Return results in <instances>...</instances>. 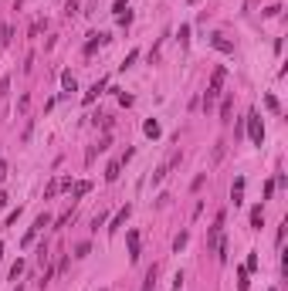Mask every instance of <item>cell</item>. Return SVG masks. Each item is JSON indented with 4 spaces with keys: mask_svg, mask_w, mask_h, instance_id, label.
<instances>
[{
    "mask_svg": "<svg viewBox=\"0 0 288 291\" xmlns=\"http://www.w3.org/2000/svg\"><path fill=\"white\" fill-rule=\"evenodd\" d=\"M248 132H251V142H254V146H261V142H265V125H261L258 112H251V116H248Z\"/></svg>",
    "mask_w": 288,
    "mask_h": 291,
    "instance_id": "cell-1",
    "label": "cell"
},
{
    "mask_svg": "<svg viewBox=\"0 0 288 291\" xmlns=\"http://www.w3.org/2000/svg\"><path fill=\"white\" fill-rule=\"evenodd\" d=\"M48 224H51V217H48V214H41L38 220H34V227H31V231L24 233V244H31V240H34V237H38V233L44 231V227H48Z\"/></svg>",
    "mask_w": 288,
    "mask_h": 291,
    "instance_id": "cell-2",
    "label": "cell"
},
{
    "mask_svg": "<svg viewBox=\"0 0 288 291\" xmlns=\"http://www.w3.org/2000/svg\"><path fill=\"white\" fill-rule=\"evenodd\" d=\"M176 163H180V156H170V159H166V163H163V166H159V170L153 173V183H163V179H166V173H170Z\"/></svg>",
    "mask_w": 288,
    "mask_h": 291,
    "instance_id": "cell-3",
    "label": "cell"
},
{
    "mask_svg": "<svg viewBox=\"0 0 288 291\" xmlns=\"http://www.w3.org/2000/svg\"><path fill=\"white\" fill-rule=\"evenodd\" d=\"M220 231H224V214L217 217V220H214V227H211V237H207V244H220Z\"/></svg>",
    "mask_w": 288,
    "mask_h": 291,
    "instance_id": "cell-4",
    "label": "cell"
},
{
    "mask_svg": "<svg viewBox=\"0 0 288 291\" xmlns=\"http://www.w3.org/2000/svg\"><path fill=\"white\" fill-rule=\"evenodd\" d=\"M211 44L217 48V51H224V55H234V44H230V41L224 38V34H214V38H211Z\"/></svg>",
    "mask_w": 288,
    "mask_h": 291,
    "instance_id": "cell-5",
    "label": "cell"
},
{
    "mask_svg": "<svg viewBox=\"0 0 288 291\" xmlns=\"http://www.w3.org/2000/svg\"><path fill=\"white\" fill-rule=\"evenodd\" d=\"M129 261H139V231H129Z\"/></svg>",
    "mask_w": 288,
    "mask_h": 291,
    "instance_id": "cell-6",
    "label": "cell"
},
{
    "mask_svg": "<svg viewBox=\"0 0 288 291\" xmlns=\"http://www.w3.org/2000/svg\"><path fill=\"white\" fill-rule=\"evenodd\" d=\"M156 274H159V268H149V271H146V278H143V291H153L156 288Z\"/></svg>",
    "mask_w": 288,
    "mask_h": 291,
    "instance_id": "cell-7",
    "label": "cell"
},
{
    "mask_svg": "<svg viewBox=\"0 0 288 291\" xmlns=\"http://www.w3.org/2000/svg\"><path fill=\"white\" fill-rule=\"evenodd\" d=\"M224 78H227V71H224V68H217V71H214V78H211V85H207V88H214V92H220V85H224Z\"/></svg>",
    "mask_w": 288,
    "mask_h": 291,
    "instance_id": "cell-8",
    "label": "cell"
},
{
    "mask_svg": "<svg viewBox=\"0 0 288 291\" xmlns=\"http://www.w3.org/2000/svg\"><path fill=\"white\" fill-rule=\"evenodd\" d=\"M102 88H105V81H95V85H92V88L85 92V105H88V102H95V98L102 95Z\"/></svg>",
    "mask_w": 288,
    "mask_h": 291,
    "instance_id": "cell-9",
    "label": "cell"
},
{
    "mask_svg": "<svg viewBox=\"0 0 288 291\" xmlns=\"http://www.w3.org/2000/svg\"><path fill=\"white\" fill-rule=\"evenodd\" d=\"M241 196H244V179H234V186H230V200L241 203Z\"/></svg>",
    "mask_w": 288,
    "mask_h": 291,
    "instance_id": "cell-10",
    "label": "cell"
},
{
    "mask_svg": "<svg viewBox=\"0 0 288 291\" xmlns=\"http://www.w3.org/2000/svg\"><path fill=\"white\" fill-rule=\"evenodd\" d=\"M261 224H265V210H261V207H254V210H251V227H254V231H261Z\"/></svg>",
    "mask_w": 288,
    "mask_h": 291,
    "instance_id": "cell-11",
    "label": "cell"
},
{
    "mask_svg": "<svg viewBox=\"0 0 288 291\" xmlns=\"http://www.w3.org/2000/svg\"><path fill=\"white\" fill-rule=\"evenodd\" d=\"M129 210H133V207L126 203V207H122V210L115 214V220H112V227H109V231H115V227H122V224H126V217H129Z\"/></svg>",
    "mask_w": 288,
    "mask_h": 291,
    "instance_id": "cell-12",
    "label": "cell"
},
{
    "mask_svg": "<svg viewBox=\"0 0 288 291\" xmlns=\"http://www.w3.org/2000/svg\"><path fill=\"white\" fill-rule=\"evenodd\" d=\"M119 170H122V159L109 163V170H105V179H109V183H112V179H119Z\"/></svg>",
    "mask_w": 288,
    "mask_h": 291,
    "instance_id": "cell-13",
    "label": "cell"
},
{
    "mask_svg": "<svg viewBox=\"0 0 288 291\" xmlns=\"http://www.w3.org/2000/svg\"><path fill=\"white\" fill-rule=\"evenodd\" d=\"M10 34H14V31H10V24H0V48H7V44H10Z\"/></svg>",
    "mask_w": 288,
    "mask_h": 291,
    "instance_id": "cell-14",
    "label": "cell"
},
{
    "mask_svg": "<svg viewBox=\"0 0 288 291\" xmlns=\"http://www.w3.org/2000/svg\"><path fill=\"white\" fill-rule=\"evenodd\" d=\"M61 85H65V92H75L78 85H75V75H72V71H65V75H61Z\"/></svg>",
    "mask_w": 288,
    "mask_h": 291,
    "instance_id": "cell-15",
    "label": "cell"
},
{
    "mask_svg": "<svg viewBox=\"0 0 288 291\" xmlns=\"http://www.w3.org/2000/svg\"><path fill=\"white\" fill-rule=\"evenodd\" d=\"M143 129H146V136H149V139H156V136H159V122H156V118H149V122H146Z\"/></svg>",
    "mask_w": 288,
    "mask_h": 291,
    "instance_id": "cell-16",
    "label": "cell"
},
{
    "mask_svg": "<svg viewBox=\"0 0 288 291\" xmlns=\"http://www.w3.org/2000/svg\"><path fill=\"white\" fill-rule=\"evenodd\" d=\"M230 109H234V98H224V102H220V118H224V122L230 118Z\"/></svg>",
    "mask_w": 288,
    "mask_h": 291,
    "instance_id": "cell-17",
    "label": "cell"
},
{
    "mask_svg": "<svg viewBox=\"0 0 288 291\" xmlns=\"http://www.w3.org/2000/svg\"><path fill=\"white\" fill-rule=\"evenodd\" d=\"M88 190H92V183H88V179H81V183H75V190H72V193H75V196H85Z\"/></svg>",
    "mask_w": 288,
    "mask_h": 291,
    "instance_id": "cell-18",
    "label": "cell"
},
{
    "mask_svg": "<svg viewBox=\"0 0 288 291\" xmlns=\"http://www.w3.org/2000/svg\"><path fill=\"white\" fill-rule=\"evenodd\" d=\"M187 240H190V233L183 231L180 237H176V240H173V251H183V247H187Z\"/></svg>",
    "mask_w": 288,
    "mask_h": 291,
    "instance_id": "cell-19",
    "label": "cell"
},
{
    "mask_svg": "<svg viewBox=\"0 0 288 291\" xmlns=\"http://www.w3.org/2000/svg\"><path fill=\"white\" fill-rule=\"evenodd\" d=\"M115 17H122V14H129V0H115Z\"/></svg>",
    "mask_w": 288,
    "mask_h": 291,
    "instance_id": "cell-20",
    "label": "cell"
},
{
    "mask_svg": "<svg viewBox=\"0 0 288 291\" xmlns=\"http://www.w3.org/2000/svg\"><path fill=\"white\" fill-rule=\"evenodd\" d=\"M20 271H24V261H20V257H17V261H14V264H10V278H14V281H17V278H20Z\"/></svg>",
    "mask_w": 288,
    "mask_h": 291,
    "instance_id": "cell-21",
    "label": "cell"
},
{
    "mask_svg": "<svg viewBox=\"0 0 288 291\" xmlns=\"http://www.w3.org/2000/svg\"><path fill=\"white\" fill-rule=\"evenodd\" d=\"M237 288L248 291V271H237Z\"/></svg>",
    "mask_w": 288,
    "mask_h": 291,
    "instance_id": "cell-22",
    "label": "cell"
},
{
    "mask_svg": "<svg viewBox=\"0 0 288 291\" xmlns=\"http://www.w3.org/2000/svg\"><path fill=\"white\" fill-rule=\"evenodd\" d=\"M88 251H92V247H88V240H81V244H78V247H75V257H85V254H88Z\"/></svg>",
    "mask_w": 288,
    "mask_h": 291,
    "instance_id": "cell-23",
    "label": "cell"
},
{
    "mask_svg": "<svg viewBox=\"0 0 288 291\" xmlns=\"http://www.w3.org/2000/svg\"><path fill=\"white\" fill-rule=\"evenodd\" d=\"M58 190H61V183H58V179H51V183H48V190H44V196H55Z\"/></svg>",
    "mask_w": 288,
    "mask_h": 291,
    "instance_id": "cell-24",
    "label": "cell"
},
{
    "mask_svg": "<svg viewBox=\"0 0 288 291\" xmlns=\"http://www.w3.org/2000/svg\"><path fill=\"white\" fill-rule=\"evenodd\" d=\"M254 268H258V254L251 251V257H248V268H244V271H254Z\"/></svg>",
    "mask_w": 288,
    "mask_h": 291,
    "instance_id": "cell-25",
    "label": "cell"
},
{
    "mask_svg": "<svg viewBox=\"0 0 288 291\" xmlns=\"http://www.w3.org/2000/svg\"><path fill=\"white\" fill-rule=\"evenodd\" d=\"M136 58H139V51H129V55H126V61H122V68H129Z\"/></svg>",
    "mask_w": 288,
    "mask_h": 291,
    "instance_id": "cell-26",
    "label": "cell"
},
{
    "mask_svg": "<svg viewBox=\"0 0 288 291\" xmlns=\"http://www.w3.org/2000/svg\"><path fill=\"white\" fill-rule=\"evenodd\" d=\"M265 105H268L271 112H278V98H275V95H268V98H265Z\"/></svg>",
    "mask_w": 288,
    "mask_h": 291,
    "instance_id": "cell-27",
    "label": "cell"
},
{
    "mask_svg": "<svg viewBox=\"0 0 288 291\" xmlns=\"http://www.w3.org/2000/svg\"><path fill=\"white\" fill-rule=\"evenodd\" d=\"M3 207H7V193H0V210H3Z\"/></svg>",
    "mask_w": 288,
    "mask_h": 291,
    "instance_id": "cell-28",
    "label": "cell"
},
{
    "mask_svg": "<svg viewBox=\"0 0 288 291\" xmlns=\"http://www.w3.org/2000/svg\"><path fill=\"white\" fill-rule=\"evenodd\" d=\"M3 176H7V166H3V163H0V179H3Z\"/></svg>",
    "mask_w": 288,
    "mask_h": 291,
    "instance_id": "cell-29",
    "label": "cell"
},
{
    "mask_svg": "<svg viewBox=\"0 0 288 291\" xmlns=\"http://www.w3.org/2000/svg\"><path fill=\"white\" fill-rule=\"evenodd\" d=\"M0 257H3V244H0Z\"/></svg>",
    "mask_w": 288,
    "mask_h": 291,
    "instance_id": "cell-30",
    "label": "cell"
},
{
    "mask_svg": "<svg viewBox=\"0 0 288 291\" xmlns=\"http://www.w3.org/2000/svg\"><path fill=\"white\" fill-rule=\"evenodd\" d=\"M190 3H197V0H190Z\"/></svg>",
    "mask_w": 288,
    "mask_h": 291,
    "instance_id": "cell-31",
    "label": "cell"
},
{
    "mask_svg": "<svg viewBox=\"0 0 288 291\" xmlns=\"http://www.w3.org/2000/svg\"><path fill=\"white\" fill-rule=\"evenodd\" d=\"M271 291H275V288H271Z\"/></svg>",
    "mask_w": 288,
    "mask_h": 291,
    "instance_id": "cell-32",
    "label": "cell"
},
{
    "mask_svg": "<svg viewBox=\"0 0 288 291\" xmlns=\"http://www.w3.org/2000/svg\"><path fill=\"white\" fill-rule=\"evenodd\" d=\"M17 291H20V288H17Z\"/></svg>",
    "mask_w": 288,
    "mask_h": 291,
    "instance_id": "cell-33",
    "label": "cell"
}]
</instances>
